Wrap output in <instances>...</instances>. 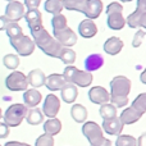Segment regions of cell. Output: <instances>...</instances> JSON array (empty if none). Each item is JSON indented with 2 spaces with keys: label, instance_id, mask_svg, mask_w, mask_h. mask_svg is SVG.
<instances>
[{
  "label": "cell",
  "instance_id": "cell-36",
  "mask_svg": "<svg viewBox=\"0 0 146 146\" xmlns=\"http://www.w3.org/2000/svg\"><path fill=\"white\" fill-rule=\"evenodd\" d=\"M115 146H136V137L131 135H119L117 137Z\"/></svg>",
  "mask_w": 146,
  "mask_h": 146
},
{
  "label": "cell",
  "instance_id": "cell-40",
  "mask_svg": "<svg viewBox=\"0 0 146 146\" xmlns=\"http://www.w3.org/2000/svg\"><path fill=\"white\" fill-rule=\"evenodd\" d=\"M145 36H146V31L142 30V28H139V30H137V32L135 33V36H133V40H132V46H133V48H140Z\"/></svg>",
  "mask_w": 146,
  "mask_h": 146
},
{
  "label": "cell",
  "instance_id": "cell-50",
  "mask_svg": "<svg viewBox=\"0 0 146 146\" xmlns=\"http://www.w3.org/2000/svg\"><path fill=\"white\" fill-rule=\"evenodd\" d=\"M100 146H111V141H110V140L106 139V140H105V142H104L103 145H100Z\"/></svg>",
  "mask_w": 146,
  "mask_h": 146
},
{
  "label": "cell",
  "instance_id": "cell-53",
  "mask_svg": "<svg viewBox=\"0 0 146 146\" xmlns=\"http://www.w3.org/2000/svg\"><path fill=\"white\" fill-rule=\"evenodd\" d=\"M5 1H8V3H9V1H12V0H5Z\"/></svg>",
  "mask_w": 146,
  "mask_h": 146
},
{
  "label": "cell",
  "instance_id": "cell-22",
  "mask_svg": "<svg viewBox=\"0 0 146 146\" xmlns=\"http://www.w3.org/2000/svg\"><path fill=\"white\" fill-rule=\"evenodd\" d=\"M92 73L91 72H87V71H80L78 69V72L76 73L74 78H73V82L77 87H87V86H90L91 83H92Z\"/></svg>",
  "mask_w": 146,
  "mask_h": 146
},
{
  "label": "cell",
  "instance_id": "cell-27",
  "mask_svg": "<svg viewBox=\"0 0 146 146\" xmlns=\"http://www.w3.org/2000/svg\"><path fill=\"white\" fill-rule=\"evenodd\" d=\"M25 18H26V22H27L28 27L36 25V23L42 22V15H41L38 9H27V12L25 13Z\"/></svg>",
  "mask_w": 146,
  "mask_h": 146
},
{
  "label": "cell",
  "instance_id": "cell-51",
  "mask_svg": "<svg viewBox=\"0 0 146 146\" xmlns=\"http://www.w3.org/2000/svg\"><path fill=\"white\" fill-rule=\"evenodd\" d=\"M119 1H123V3H129V1H133V0H119Z\"/></svg>",
  "mask_w": 146,
  "mask_h": 146
},
{
  "label": "cell",
  "instance_id": "cell-42",
  "mask_svg": "<svg viewBox=\"0 0 146 146\" xmlns=\"http://www.w3.org/2000/svg\"><path fill=\"white\" fill-rule=\"evenodd\" d=\"M41 4V0H25V7L27 9H38Z\"/></svg>",
  "mask_w": 146,
  "mask_h": 146
},
{
  "label": "cell",
  "instance_id": "cell-24",
  "mask_svg": "<svg viewBox=\"0 0 146 146\" xmlns=\"http://www.w3.org/2000/svg\"><path fill=\"white\" fill-rule=\"evenodd\" d=\"M62 131V122L58 118H49L44 123V132L50 136H55Z\"/></svg>",
  "mask_w": 146,
  "mask_h": 146
},
{
  "label": "cell",
  "instance_id": "cell-14",
  "mask_svg": "<svg viewBox=\"0 0 146 146\" xmlns=\"http://www.w3.org/2000/svg\"><path fill=\"white\" fill-rule=\"evenodd\" d=\"M42 100L41 92L37 88H27L23 94V101L27 108H36Z\"/></svg>",
  "mask_w": 146,
  "mask_h": 146
},
{
  "label": "cell",
  "instance_id": "cell-17",
  "mask_svg": "<svg viewBox=\"0 0 146 146\" xmlns=\"http://www.w3.org/2000/svg\"><path fill=\"white\" fill-rule=\"evenodd\" d=\"M66 83L67 82H66V80L63 78V76L58 74V73H53V74L48 76L46 80H45L46 88L50 90V91H60Z\"/></svg>",
  "mask_w": 146,
  "mask_h": 146
},
{
  "label": "cell",
  "instance_id": "cell-30",
  "mask_svg": "<svg viewBox=\"0 0 146 146\" xmlns=\"http://www.w3.org/2000/svg\"><path fill=\"white\" fill-rule=\"evenodd\" d=\"M59 59L66 66H72L76 62V51L71 48H63L60 51V55H59Z\"/></svg>",
  "mask_w": 146,
  "mask_h": 146
},
{
  "label": "cell",
  "instance_id": "cell-35",
  "mask_svg": "<svg viewBox=\"0 0 146 146\" xmlns=\"http://www.w3.org/2000/svg\"><path fill=\"white\" fill-rule=\"evenodd\" d=\"M131 106L133 109H136L137 111H140L141 114H145L146 113V92L140 94V95L133 100V103H132Z\"/></svg>",
  "mask_w": 146,
  "mask_h": 146
},
{
  "label": "cell",
  "instance_id": "cell-32",
  "mask_svg": "<svg viewBox=\"0 0 146 146\" xmlns=\"http://www.w3.org/2000/svg\"><path fill=\"white\" fill-rule=\"evenodd\" d=\"M63 1V8L67 10H73V12H83L86 0H62Z\"/></svg>",
  "mask_w": 146,
  "mask_h": 146
},
{
  "label": "cell",
  "instance_id": "cell-31",
  "mask_svg": "<svg viewBox=\"0 0 146 146\" xmlns=\"http://www.w3.org/2000/svg\"><path fill=\"white\" fill-rule=\"evenodd\" d=\"M68 21L67 18L64 17L62 13L59 14H54L53 15V19H51V26H53V32H56V31H60L63 28L68 27Z\"/></svg>",
  "mask_w": 146,
  "mask_h": 146
},
{
  "label": "cell",
  "instance_id": "cell-33",
  "mask_svg": "<svg viewBox=\"0 0 146 146\" xmlns=\"http://www.w3.org/2000/svg\"><path fill=\"white\" fill-rule=\"evenodd\" d=\"M3 64L5 66V68L10 69V71H15L19 66V56L15 54H7L3 58Z\"/></svg>",
  "mask_w": 146,
  "mask_h": 146
},
{
  "label": "cell",
  "instance_id": "cell-21",
  "mask_svg": "<svg viewBox=\"0 0 146 146\" xmlns=\"http://www.w3.org/2000/svg\"><path fill=\"white\" fill-rule=\"evenodd\" d=\"M106 25H108V27L110 30L119 31L126 26V18L123 17L122 13H111V14H108Z\"/></svg>",
  "mask_w": 146,
  "mask_h": 146
},
{
  "label": "cell",
  "instance_id": "cell-15",
  "mask_svg": "<svg viewBox=\"0 0 146 146\" xmlns=\"http://www.w3.org/2000/svg\"><path fill=\"white\" fill-rule=\"evenodd\" d=\"M103 48H104V51L106 54H109V55H117L123 49V41L119 37H117V36H111V37H109L104 42Z\"/></svg>",
  "mask_w": 146,
  "mask_h": 146
},
{
  "label": "cell",
  "instance_id": "cell-13",
  "mask_svg": "<svg viewBox=\"0 0 146 146\" xmlns=\"http://www.w3.org/2000/svg\"><path fill=\"white\" fill-rule=\"evenodd\" d=\"M78 32L83 38H92L98 33V26L92 19H83L78 26Z\"/></svg>",
  "mask_w": 146,
  "mask_h": 146
},
{
  "label": "cell",
  "instance_id": "cell-29",
  "mask_svg": "<svg viewBox=\"0 0 146 146\" xmlns=\"http://www.w3.org/2000/svg\"><path fill=\"white\" fill-rule=\"evenodd\" d=\"M99 114L101 115V118L104 119H110V118H114L117 117V108L113 105V104H103L99 109Z\"/></svg>",
  "mask_w": 146,
  "mask_h": 146
},
{
  "label": "cell",
  "instance_id": "cell-8",
  "mask_svg": "<svg viewBox=\"0 0 146 146\" xmlns=\"http://www.w3.org/2000/svg\"><path fill=\"white\" fill-rule=\"evenodd\" d=\"M54 38L60 44L63 48H72L77 44V35L76 32L69 27H66L60 31L54 32Z\"/></svg>",
  "mask_w": 146,
  "mask_h": 146
},
{
  "label": "cell",
  "instance_id": "cell-48",
  "mask_svg": "<svg viewBox=\"0 0 146 146\" xmlns=\"http://www.w3.org/2000/svg\"><path fill=\"white\" fill-rule=\"evenodd\" d=\"M140 81H141L144 85H146V68L144 69V72L141 73V76H140Z\"/></svg>",
  "mask_w": 146,
  "mask_h": 146
},
{
  "label": "cell",
  "instance_id": "cell-41",
  "mask_svg": "<svg viewBox=\"0 0 146 146\" xmlns=\"http://www.w3.org/2000/svg\"><path fill=\"white\" fill-rule=\"evenodd\" d=\"M123 12V5L118 1H113L106 7V14H111V13H122Z\"/></svg>",
  "mask_w": 146,
  "mask_h": 146
},
{
  "label": "cell",
  "instance_id": "cell-20",
  "mask_svg": "<svg viewBox=\"0 0 146 146\" xmlns=\"http://www.w3.org/2000/svg\"><path fill=\"white\" fill-rule=\"evenodd\" d=\"M45 80H46L45 73L38 68L32 69L27 76L28 85H31L33 88H38V87H41V86H44L45 85Z\"/></svg>",
  "mask_w": 146,
  "mask_h": 146
},
{
  "label": "cell",
  "instance_id": "cell-3",
  "mask_svg": "<svg viewBox=\"0 0 146 146\" xmlns=\"http://www.w3.org/2000/svg\"><path fill=\"white\" fill-rule=\"evenodd\" d=\"M82 133L90 142V146H100L105 142V137L103 133V128L98 123L90 121L85 122L82 126Z\"/></svg>",
  "mask_w": 146,
  "mask_h": 146
},
{
  "label": "cell",
  "instance_id": "cell-16",
  "mask_svg": "<svg viewBox=\"0 0 146 146\" xmlns=\"http://www.w3.org/2000/svg\"><path fill=\"white\" fill-rule=\"evenodd\" d=\"M62 100L67 104H73L78 98V88L74 83H68L63 86V88L60 90Z\"/></svg>",
  "mask_w": 146,
  "mask_h": 146
},
{
  "label": "cell",
  "instance_id": "cell-6",
  "mask_svg": "<svg viewBox=\"0 0 146 146\" xmlns=\"http://www.w3.org/2000/svg\"><path fill=\"white\" fill-rule=\"evenodd\" d=\"M131 91V80L126 76H115L110 81V96H128Z\"/></svg>",
  "mask_w": 146,
  "mask_h": 146
},
{
  "label": "cell",
  "instance_id": "cell-2",
  "mask_svg": "<svg viewBox=\"0 0 146 146\" xmlns=\"http://www.w3.org/2000/svg\"><path fill=\"white\" fill-rule=\"evenodd\" d=\"M27 106L25 104H12L9 108L5 110V114H3L4 123L8 127H18L23 122L27 114Z\"/></svg>",
  "mask_w": 146,
  "mask_h": 146
},
{
  "label": "cell",
  "instance_id": "cell-1",
  "mask_svg": "<svg viewBox=\"0 0 146 146\" xmlns=\"http://www.w3.org/2000/svg\"><path fill=\"white\" fill-rule=\"evenodd\" d=\"M28 28L31 31V36H32L35 45L44 54H46L48 56H51V58H59L63 46L46 31V28L42 26V22L30 26Z\"/></svg>",
  "mask_w": 146,
  "mask_h": 146
},
{
  "label": "cell",
  "instance_id": "cell-34",
  "mask_svg": "<svg viewBox=\"0 0 146 146\" xmlns=\"http://www.w3.org/2000/svg\"><path fill=\"white\" fill-rule=\"evenodd\" d=\"M5 32H7L9 38H15V37H18V36L23 35L22 27L18 25V22H9L8 26L5 27Z\"/></svg>",
  "mask_w": 146,
  "mask_h": 146
},
{
  "label": "cell",
  "instance_id": "cell-47",
  "mask_svg": "<svg viewBox=\"0 0 146 146\" xmlns=\"http://www.w3.org/2000/svg\"><path fill=\"white\" fill-rule=\"evenodd\" d=\"M4 146H31V145L25 144V142H19V141H9V142H7Z\"/></svg>",
  "mask_w": 146,
  "mask_h": 146
},
{
  "label": "cell",
  "instance_id": "cell-26",
  "mask_svg": "<svg viewBox=\"0 0 146 146\" xmlns=\"http://www.w3.org/2000/svg\"><path fill=\"white\" fill-rule=\"evenodd\" d=\"M146 12H140V10H135L132 14H129L126 18V25H128V27L139 30L141 28V23H142V18H144Z\"/></svg>",
  "mask_w": 146,
  "mask_h": 146
},
{
  "label": "cell",
  "instance_id": "cell-9",
  "mask_svg": "<svg viewBox=\"0 0 146 146\" xmlns=\"http://www.w3.org/2000/svg\"><path fill=\"white\" fill-rule=\"evenodd\" d=\"M25 5L21 1H17V0H12V1L8 3L7 8H5V17L10 21V22H18L21 21L23 17H25Z\"/></svg>",
  "mask_w": 146,
  "mask_h": 146
},
{
  "label": "cell",
  "instance_id": "cell-44",
  "mask_svg": "<svg viewBox=\"0 0 146 146\" xmlns=\"http://www.w3.org/2000/svg\"><path fill=\"white\" fill-rule=\"evenodd\" d=\"M10 21L8 19L5 15H0V31H4L5 27L8 26V23H9Z\"/></svg>",
  "mask_w": 146,
  "mask_h": 146
},
{
  "label": "cell",
  "instance_id": "cell-5",
  "mask_svg": "<svg viewBox=\"0 0 146 146\" xmlns=\"http://www.w3.org/2000/svg\"><path fill=\"white\" fill-rule=\"evenodd\" d=\"M5 86L9 91H26L28 87L27 76L19 71H13L5 78Z\"/></svg>",
  "mask_w": 146,
  "mask_h": 146
},
{
  "label": "cell",
  "instance_id": "cell-52",
  "mask_svg": "<svg viewBox=\"0 0 146 146\" xmlns=\"http://www.w3.org/2000/svg\"><path fill=\"white\" fill-rule=\"evenodd\" d=\"M3 118V111H1V108H0V119Z\"/></svg>",
  "mask_w": 146,
  "mask_h": 146
},
{
  "label": "cell",
  "instance_id": "cell-12",
  "mask_svg": "<svg viewBox=\"0 0 146 146\" xmlns=\"http://www.w3.org/2000/svg\"><path fill=\"white\" fill-rule=\"evenodd\" d=\"M123 127L124 124L121 122L119 117H114V118H110V119H104L103 121V128L104 132H106L108 135H111V136H119L123 131Z\"/></svg>",
  "mask_w": 146,
  "mask_h": 146
},
{
  "label": "cell",
  "instance_id": "cell-11",
  "mask_svg": "<svg viewBox=\"0 0 146 146\" xmlns=\"http://www.w3.org/2000/svg\"><path fill=\"white\" fill-rule=\"evenodd\" d=\"M103 12V1L101 0H86L85 8H83V14L88 19H96L100 17Z\"/></svg>",
  "mask_w": 146,
  "mask_h": 146
},
{
  "label": "cell",
  "instance_id": "cell-54",
  "mask_svg": "<svg viewBox=\"0 0 146 146\" xmlns=\"http://www.w3.org/2000/svg\"><path fill=\"white\" fill-rule=\"evenodd\" d=\"M0 146H1V145H0Z\"/></svg>",
  "mask_w": 146,
  "mask_h": 146
},
{
  "label": "cell",
  "instance_id": "cell-19",
  "mask_svg": "<svg viewBox=\"0 0 146 146\" xmlns=\"http://www.w3.org/2000/svg\"><path fill=\"white\" fill-rule=\"evenodd\" d=\"M104 66V56L101 54H90L85 59V68L87 72H95Z\"/></svg>",
  "mask_w": 146,
  "mask_h": 146
},
{
  "label": "cell",
  "instance_id": "cell-49",
  "mask_svg": "<svg viewBox=\"0 0 146 146\" xmlns=\"http://www.w3.org/2000/svg\"><path fill=\"white\" fill-rule=\"evenodd\" d=\"M141 27H142V28H144V30L146 31V13H145L144 18H142V23H141Z\"/></svg>",
  "mask_w": 146,
  "mask_h": 146
},
{
  "label": "cell",
  "instance_id": "cell-23",
  "mask_svg": "<svg viewBox=\"0 0 146 146\" xmlns=\"http://www.w3.org/2000/svg\"><path fill=\"white\" fill-rule=\"evenodd\" d=\"M71 115L76 123H85L86 119H87L88 111L81 104H73L72 109H71Z\"/></svg>",
  "mask_w": 146,
  "mask_h": 146
},
{
  "label": "cell",
  "instance_id": "cell-28",
  "mask_svg": "<svg viewBox=\"0 0 146 146\" xmlns=\"http://www.w3.org/2000/svg\"><path fill=\"white\" fill-rule=\"evenodd\" d=\"M45 10L50 14H59L62 13V10L64 9L63 8V1L62 0H46L45 5H44Z\"/></svg>",
  "mask_w": 146,
  "mask_h": 146
},
{
  "label": "cell",
  "instance_id": "cell-4",
  "mask_svg": "<svg viewBox=\"0 0 146 146\" xmlns=\"http://www.w3.org/2000/svg\"><path fill=\"white\" fill-rule=\"evenodd\" d=\"M10 45L14 48V50L18 53V55L21 56H30L31 54L35 51V42L30 36L21 35L15 38H9Z\"/></svg>",
  "mask_w": 146,
  "mask_h": 146
},
{
  "label": "cell",
  "instance_id": "cell-38",
  "mask_svg": "<svg viewBox=\"0 0 146 146\" xmlns=\"http://www.w3.org/2000/svg\"><path fill=\"white\" fill-rule=\"evenodd\" d=\"M78 72V68L77 67H74V66H67L66 68H64V71H63V78L66 80V82H68V83H72L73 82V78H74V76H76V73Z\"/></svg>",
  "mask_w": 146,
  "mask_h": 146
},
{
  "label": "cell",
  "instance_id": "cell-37",
  "mask_svg": "<svg viewBox=\"0 0 146 146\" xmlns=\"http://www.w3.org/2000/svg\"><path fill=\"white\" fill-rule=\"evenodd\" d=\"M54 136H50V135H41L40 137L36 139L35 146H54Z\"/></svg>",
  "mask_w": 146,
  "mask_h": 146
},
{
  "label": "cell",
  "instance_id": "cell-7",
  "mask_svg": "<svg viewBox=\"0 0 146 146\" xmlns=\"http://www.w3.org/2000/svg\"><path fill=\"white\" fill-rule=\"evenodd\" d=\"M60 110V100L56 95L49 94L45 98L42 104V114L48 118H55L56 114Z\"/></svg>",
  "mask_w": 146,
  "mask_h": 146
},
{
  "label": "cell",
  "instance_id": "cell-25",
  "mask_svg": "<svg viewBox=\"0 0 146 146\" xmlns=\"http://www.w3.org/2000/svg\"><path fill=\"white\" fill-rule=\"evenodd\" d=\"M26 121H27V123L31 124V126H37V124L42 123L44 122L42 110H40L37 106H36V108H31L30 110H27Z\"/></svg>",
  "mask_w": 146,
  "mask_h": 146
},
{
  "label": "cell",
  "instance_id": "cell-45",
  "mask_svg": "<svg viewBox=\"0 0 146 146\" xmlns=\"http://www.w3.org/2000/svg\"><path fill=\"white\" fill-rule=\"evenodd\" d=\"M136 146H146V132L136 139Z\"/></svg>",
  "mask_w": 146,
  "mask_h": 146
},
{
  "label": "cell",
  "instance_id": "cell-18",
  "mask_svg": "<svg viewBox=\"0 0 146 146\" xmlns=\"http://www.w3.org/2000/svg\"><path fill=\"white\" fill-rule=\"evenodd\" d=\"M141 117L142 114L140 111H137L132 106H128V108H126L122 111V114L119 115V119H121V122L123 124H128L129 126V124H133L136 122H139L141 119Z\"/></svg>",
  "mask_w": 146,
  "mask_h": 146
},
{
  "label": "cell",
  "instance_id": "cell-46",
  "mask_svg": "<svg viewBox=\"0 0 146 146\" xmlns=\"http://www.w3.org/2000/svg\"><path fill=\"white\" fill-rule=\"evenodd\" d=\"M136 10H140V12H146V0H137Z\"/></svg>",
  "mask_w": 146,
  "mask_h": 146
},
{
  "label": "cell",
  "instance_id": "cell-43",
  "mask_svg": "<svg viewBox=\"0 0 146 146\" xmlns=\"http://www.w3.org/2000/svg\"><path fill=\"white\" fill-rule=\"evenodd\" d=\"M8 136H9V127L4 122H0V139H7Z\"/></svg>",
  "mask_w": 146,
  "mask_h": 146
},
{
  "label": "cell",
  "instance_id": "cell-39",
  "mask_svg": "<svg viewBox=\"0 0 146 146\" xmlns=\"http://www.w3.org/2000/svg\"><path fill=\"white\" fill-rule=\"evenodd\" d=\"M109 101L115 108H123V106L128 105V96H110Z\"/></svg>",
  "mask_w": 146,
  "mask_h": 146
},
{
  "label": "cell",
  "instance_id": "cell-10",
  "mask_svg": "<svg viewBox=\"0 0 146 146\" xmlns=\"http://www.w3.org/2000/svg\"><path fill=\"white\" fill-rule=\"evenodd\" d=\"M88 99H90V101L92 104L103 105V104L109 103L110 94L103 86H95V87L90 88V91H88Z\"/></svg>",
  "mask_w": 146,
  "mask_h": 146
}]
</instances>
